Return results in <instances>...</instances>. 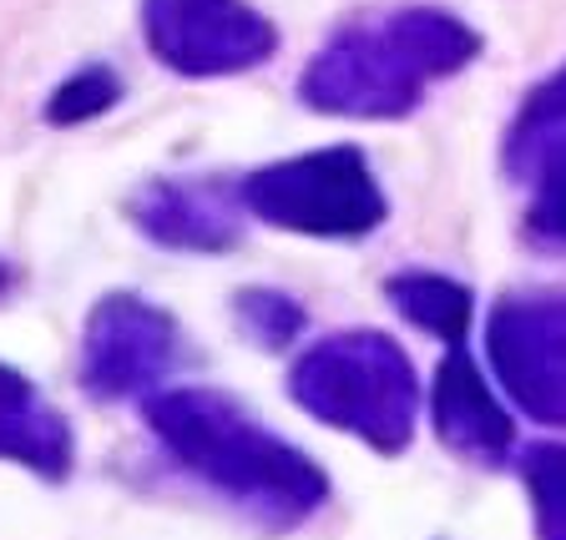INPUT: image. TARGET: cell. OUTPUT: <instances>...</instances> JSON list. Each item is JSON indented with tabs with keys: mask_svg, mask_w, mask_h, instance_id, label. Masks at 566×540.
<instances>
[{
	"mask_svg": "<svg viewBox=\"0 0 566 540\" xmlns=\"http://www.w3.org/2000/svg\"><path fill=\"white\" fill-rule=\"evenodd\" d=\"M147 424L182 470L273 530L304 526L329 500V475L223 389H157Z\"/></svg>",
	"mask_w": 566,
	"mask_h": 540,
	"instance_id": "obj_1",
	"label": "cell"
},
{
	"mask_svg": "<svg viewBox=\"0 0 566 540\" xmlns=\"http://www.w3.org/2000/svg\"><path fill=\"white\" fill-rule=\"evenodd\" d=\"M481 56V31L440 11V6H405V11L349 21L329 35V46L298 76V96L308 112L349 121H395L424 102V86L446 82Z\"/></svg>",
	"mask_w": 566,
	"mask_h": 540,
	"instance_id": "obj_2",
	"label": "cell"
},
{
	"mask_svg": "<svg viewBox=\"0 0 566 540\" xmlns=\"http://www.w3.org/2000/svg\"><path fill=\"white\" fill-rule=\"evenodd\" d=\"M289 394L298 410L365 440L379 455H400L415 435L420 384H415L410 353L389 333L349 329L318 339L289 369Z\"/></svg>",
	"mask_w": 566,
	"mask_h": 540,
	"instance_id": "obj_3",
	"label": "cell"
},
{
	"mask_svg": "<svg viewBox=\"0 0 566 540\" xmlns=\"http://www.w3.org/2000/svg\"><path fill=\"white\" fill-rule=\"evenodd\" d=\"M238 202L259 223L304 237H365L389 212L359 147H324L259 167L238 182Z\"/></svg>",
	"mask_w": 566,
	"mask_h": 540,
	"instance_id": "obj_4",
	"label": "cell"
},
{
	"mask_svg": "<svg viewBox=\"0 0 566 540\" xmlns=\"http://www.w3.org/2000/svg\"><path fill=\"white\" fill-rule=\"evenodd\" d=\"M142 35L167 71L192 82L253 71L279 51L273 21L248 0H142Z\"/></svg>",
	"mask_w": 566,
	"mask_h": 540,
	"instance_id": "obj_5",
	"label": "cell"
},
{
	"mask_svg": "<svg viewBox=\"0 0 566 540\" xmlns=\"http://www.w3.org/2000/svg\"><path fill=\"white\" fill-rule=\"evenodd\" d=\"M182 364V333L172 314L137 294H106L82 333V384L96 400H153Z\"/></svg>",
	"mask_w": 566,
	"mask_h": 540,
	"instance_id": "obj_6",
	"label": "cell"
},
{
	"mask_svg": "<svg viewBox=\"0 0 566 540\" xmlns=\"http://www.w3.org/2000/svg\"><path fill=\"white\" fill-rule=\"evenodd\" d=\"M485 353L511 400L566 424V294H511L485 318Z\"/></svg>",
	"mask_w": 566,
	"mask_h": 540,
	"instance_id": "obj_7",
	"label": "cell"
},
{
	"mask_svg": "<svg viewBox=\"0 0 566 540\" xmlns=\"http://www.w3.org/2000/svg\"><path fill=\"white\" fill-rule=\"evenodd\" d=\"M430 414H436V435L446 449L465 459H506L516 445V424L501 410V400L491 394V384L481 379L471 349L450 343L446 359L436 369V389H430Z\"/></svg>",
	"mask_w": 566,
	"mask_h": 540,
	"instance_id": "obj_8",
	"label": "cell"
},
{
	"mask_svg": "<svg viewBox=\"0 0 566 540\" xmlns=\"http://www.w3.org/2000/svg\"><path fill=\"white\" fill-rule=\"evenodd\" d=\"M127 218L142 237L177 253H228L238 243V218L218 188L157 177L127 198Z\"/></svg>",
	"mask_w": 566,
	"mask_h": 540,
	"instance_id": "obj_9",
	"label": "cell"
},
{
	"mask_svg": "<svg viewBox=\"0 0 566 540\" xmlns=\"http://www.w3.org/2000/svg\"><path fill=\"white\" fill-rule=\"evenodd\" d=\"M0 459L25 465L41 480H66L71 459H76L71 424L11 364H0Z\"/></svg>",
	"mask_w": 566,
	"mask_h": 540,
	"instance_id": "obj_10",
	"label": "cell"
},
{
	"mask_svg": "<svg viewBox=\"0 0 566 540\" xmlns=\"http://www.w3.org/2000/svg\"><path fill=\"white\" fill-rule=\"evenodd\" d=\"M385 294L395 298V308L410 318L415 329L436 333L446 349L471 339L475 298L465 283L446 278V273H395V278L385 283Z\"/></svg>",
	"mask_w": 566,
	"mask_h": 540,
	"instance_id": "obj_11",
	"label": "cell"
},
{
	"mask_svg": "<svg viewBox=\"0 0 566 540\" xmlns=\"http://www.w3.org/2000/svg\"><path fill=\"white\" fill-rule=\"evenodd\" d=\"M566 147V66H556L542 86H531L506 137V167L526 182Z\"/></svg>",
	"mask_w": 566,
	"mask_h": 540,
	"instance_id": "obj_12",
	"label": "cell"
},
{
	"mask_svg": "<svg viewBox=\"0 0 566 540\" xmlns=\"http://www.w3.org/2000/svg\"><path fill=\"white\" fill-rule=\"evenodd\" d=\"M531 520L542 540H566V445H531L521 455Z\"/></svg>",
	"mask_w": 566,
	"mask_h": 540,
	"instance_id": "obj_13",
	"label": "cell"
},
{
	"mask_svg": "<svg viewBox=\"0 0 566 540\" xmlns=\"http://www.w3.org/2000/svg\"><path fill=\"white\" fill-rule=\"evenodd\" d=\"M233 318L259 349H289L304 333V308L289 294H273V288H243L233 298Z\"/></svg>",
	"mask_w": 566,
	"mask_h": 540,
	"instance_id": "obj_14",
	"label": "cell"
},
{
	"mask_svg": "<svg viewBox=\"0 0 566 540\" xmlns=\"http://www.w3.org/2000/svg\"><path fill=\"white\" fill-rule=\"evenodd\" d=\"M122 96V82L117 71L106 66H82L76 76H66V82L51 92L46 102V121L51 127H82V121L102 117V112H112Z\"/></svg>",
	"mask_w": 566,
	"mask_h": 540,
	"instance_id": "obj_15",
	"label": "cell"
},
{
	"mask_svg": "<svg viewBox=\"0 0 566 540\" xmlns=\"http://www.w3.org/2000/svg\"><path fill=\"white\" fill-rule=\"evenodd\" d=\"M536 182V202H531V227L552 243H566V147L531 177Z\"/></svg>",
	"mask_w": 566,
	"mask_h": 540,
	"instance_id": "obj_16",
	"label": "cell"
},
{
	"mask_svg": "<svg viewBox=\"0 0 566 540\" xmlns=\"http://www.w3.org/2000/svg\"><path fill=\"white\" fill-rule=\"evenodd\" d=\"M6 288H11V268L0 263V298H6Z\"/></svg>",
	"mask_w": 566,
	"mask_h": 540,
	"instance_id": "obj_17",
	"label": "cell"
}]
</instances>
